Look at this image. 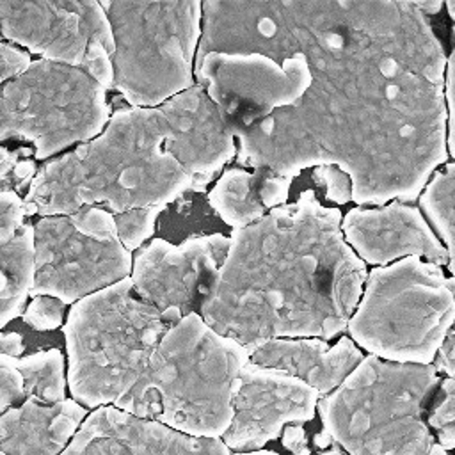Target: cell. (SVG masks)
<instances>
[{
    "label": "cell",
    "instance_id": "obj_8",
    "mask_svg": "<svg viewBox=\"0 0 455 455\" xmlns=\"http://www.w3.org/2000/svg\"><path fill=\"white\" fill-rule=\"evenodd\" d=\"M116 39L114 89L132 107H160L196 85L203 2H101Z\"/></svg>",
    "mask_w": 455,
    "mask_h": 455
},
{
    "label": "cell",
    "instance_id": "obj_26",
    "mask_svg": "<svg viewBox=\"0 0 455 455\" xmlns=\"http://www.w3.org/2000/svg\"><path fill=\"white\" fill-rule=\"evenodd\" d=\"M25 149H7L2 146V156H0V180H2V190H16L20 192L27 185L34 181L39 169H36L34 162L30 158H23Z\"/></svg>",
    "mask_w": 455,
    "mask_h": 455
},
{
    "label": "cell",
    "instance_id": "obj_21",
    "mask_svg": "<svg viewBox=\"0 0 455 455\" xmlns=\"http://www.w3.org/2000/svg\"><path fill=\"white\" fill-rule=\"evenodd\" d=\"M0 325L23 316L36 284V240L34 226L21 229L0 245Z\"/></svg>",
    "mask_w": 455,
    "mask_h": 455
},
{
    "label": "cell",
    "instance_id": "obj_30",
    "mask_svg": "<svg viewBox=\"0 0 455 455\" xmlns=\"http://www.w3.org/2000/svg\"><path fill=\"white\" fill-rule=\"evenodd\" d=\"M313 181L323 190L327 199L338 204L352 201V181L350 176L341 169L334 165L316 167L313 169Z\"/></svg>",
    "mask_w": 455,
    "mask_h": 455
},
{
    "label": "cell",
    "instance_id": "obj_16",
    "mask_svg": "<svg viewBox=\"0 0 455 455\" xmlns=\"http://www.w3.org/2000/svg\"><path fill=\"white\" fill-rule=\"evenodd\" d=\"M347 243L370 265L386 267L409 256L434 265H448V249L414 206L393 201L375 208H352L343 215Z\"/></svg>",
    "mask_w": 455,
    "mask_h": 455
},
{
    "label": "cell",
    "instance_id": "obj_1",
    "mask_svg": "<svg viewBox=\"0 0 455 455\" xmlns=\"http://www.w3.org/2000/svg\"><path fill=\"white\" fill-rule=\"evenodd\" d=\"M212 52L302 53L313 82L235 137L236 162L281 178L334 165L352 201H414L448 160L443 44L416 2H203L196 62Z\"/></svg>",
    "mask_w": 455,
    "mask_h": 455
},
{
    "label": "cell",
    "instance_id": "obj_11",
    "mask_svg": "<svg viewBox=\"0 0 455 455\" xmlns=\"http://www.w3.org/2000/svg\"><path fill=\"white\" fill-rule=\"evenodd\" d=\"M0 27L4 41L114 89L116 39L101 2L0 0Z\"/></svg>",
    "mask_w": 455,
    "mask_h": 455
},
{
    "label": "cell",
    "instance_id": "obj_15",
    "mask_svg": "<svg viewBox=\"0 0 455 455\" xmlns=\"http://www.w3.org/2000/svg\"><path fill=\"white\" fill-rule=\"evenodd\" d=\"M60 455H231L222 439L192 437L107 405L87 414Z\"/></svg>",
    "mask_w": 455,
    "mask_h": 455
},
{
    "label": "cell",
    "instance_id": "obj_12",
    "mask_svg": "<svg viewBox=\"0 0 455 455\" xmlns=\"http://www.w3.org/2000/svg\"><path fill=\"white\" fill-rule=\"evenodd\" d=\"M196 80L236 137L275 110L293 107L313 75L302 53L277 60L265 53L212 52L196 62Z\"/></svg>",
    "mask_w": 455,
    "mask_h": 455
},
{
    "label": "cell",
    "instance_id": "obj_23",
    "mask_svg": "<svg viewBox=\"0 0 455 455\" xmlns=\"http://www.w3.org/2000/svg\"><path fill=\"white\" fill-rule=\"evenodd\" d=\"M421 210L446 243L448 270L455 277V162L435 171L419 196Z\"/></svg>",
    "mask_w": 455,
    "mask_h": 455
},
{
    "label": "cell",
    "instance_id": "obj_28",
    "mask_svg": "<svg viewBox=\"0 0 455 455\" xmlns=\"http://www.w3.org/2000/svg\"><path fill=\"white\" fill-rule=\"evenodd\" d=\"M28 208L16 190L0 192V245L9 242L25 224Z\"/></svg>",
    "mask_w": 455,
    "mask_h": 455
},
{
    "label": "cell",
    "instance_id": "obj_36",
    "mask_svg": "<svg viewBox=\"0 0 455 455\" xmlns=\"http://www.w3.org/2000/svg\"><path fill=\"white\" fill-rule=\"evenodd\" d=\"M416 5H418V9L423 12V14H435V12H439V9L444 5L443 2H439V0H432V2H416Z\"/></svg>",
    "mask_w": 455,
    "mask_h": 455
},
{
    "label": "cell",
    "instance_id": "obj_34",
    "mask_svg": "<svg viewBox=\"0 0 455 455\" xmlns=\"http://www.w3.org/2000/svg\"><path fill=\"white\" fill-rule=\"evenodd\" d=\"M283 444H284L293 455H309V448H307V441H306L304 430H302V427H299V425H290V427L284 428Z\"/></svg>",
    "mask_w": 455,
    "mask_h": 455
},
{
    "label": "cell",
    "instance_id": "obj_13",
    "mask_svg": "<svg viewBox=\"0 0 455 455\" xmlns=\"http://www.w3.org/2000/svg\"><path fill=\"white\" fill-rule=\"evenodd\" d=\"M229 245V236L220 233L190 236L180 243L155 238L133 256L130 279L137 295L172 327L188 315H201Z\"/></svg>",
    "mask_w": 455,
    "mask_h": 455
},
{
    "label": "cell",
    "instance_id": "obj_37",
    "mask_svg": "<svg viewBox=\"0 0 455 455\" xmlns=\"http://www.w3.org/2000/svg\"><path fill=\"white\" fill-rule=\"evenodd\" d=\"M235 455H279V453L270 451V450H256V451H238Z\"/></svg>",
    "mask_w": 455,
    "mask_h": 455
},
{
    "label": "cell",
    "instance_id": "obj_20",
    "mask_svg": "<svg viewBox=\"0 0 455 455\" xmlns=\"http://www.w3.org/2000/svg\"><path fill=\"white\" fill-rule=\"evenodd\" d=\"M272 174L267 167L226 169L208 192V204L229 228H247L270 212L263 203V188Z\"/></svg>",
    "mask_w": 455,
    "mask_h": 455
},
{
    "label": "cell",
    "instance_id": "obj_2",
    "mask_svg": "<svg viewBox=\"0 0 455 455\" xmlns=\"http://www.w3.org/2000/svg\"><path fill=\"white\" fill-rule=\"evenodd\" d=\"M341 212L313 190L233 229L203 320L243 347L277 338L331 339L347 331L368 279Z\"/></svg>",
    "mask_w": 455,
    "mask_h": 455
},
{
    "label": "cell",
    "instance_id": "obj_7",
    "mask_svg": "<svg viewBox=\"0 0 455 455\" xmlns=\"http://www.w3.org/2000/svg\"><path fill=\"white\" fill-rule=\"evenodd\" d=\"M455 323V277L409 256L370 270L347 332L370 355L434 364Z\"/></svg>",
    "mask_w": 455,
    "mask_h": 455
},
{
    "label": "cell",
    "instance_id": "obj_35",
    "mask_svg": "<svg viewBox=\"0 0 455 455\" xmlns=\"http://www.w3.org/2000/svg\"><path fill=\"white\" fill-rule=\"evenodd\" d=\"M0 345H2V354L5 355L20 357V354L23 352V339L16 332H2Z\"/></svg>",
    "mask_w": 455,
    "mask_h": 455
},
{
    "label": "cell",
    "instance_id": "obj_39",
    "mask_svg": "<svg viewBox=\"0 0 455 455\" xmlns=\"http://www.w3.org/2000/svg\"><path fill=\"white\" fill-rule=\"evenodd\" d=\"M320 455H348V453H345V451H343L341 448H338V446H332V448L322 451Z\"/></svg>",
    "mask_w": 455,
    "mask_h": 455
},
{
    "label": "cell",
    "instance_id": "obj_3",
    "mask_svg": "<svg viewBox=\"0 0 455 455\" xmlns=\"http://www.w3.org/2000/svg\"><path fill=\"white\" fill-rule=\"evenodd\" d=\"M197 192L171 142L160 107H121L91 142L48 160L30 183L28 217L69 215L100 206L114 215L171 203Z\"/></svg>",
    "mask_w": 455,
    "mask_h": 455
},
{
    "label": "cell",
    "instance_id": "obj_9",
    "mask_svg": "<svg viewBox=\"0 0 455 455\" xmlns=\"http://www.w3.org/2000/svg\"><path fill=\"white\" fill-rule=\"evenodd\" d=\"M110 117L107 89L78 68L36 59L2 87L0 139L30 142L36 160L91 142Z\"/></svg>",
    "mask_w": 455,
    "mask_h": 455
},
{
    "label": "cell",
    "instance_id": "obj_17",
    "mask_svg": "<svg viewBox=\"0 0 455 455\" xmlns=\"http://www.w3.org/2000/svg\"><path fill=\"white\" fill-rule=\"evenodd\" d=\"M176 156L203 192L212 180L236 156V142L215 103L196 84L192 89L162 105Z\"/></svg>",
    "mask_w": 455,
    "mask_h": 455
},
{
    "label": "cell",
    "instance_id": "obj_31",
    "mask_svg": "<svg viewBox=\"0 0 455 455\" xmlns=\"http://www.w3.org/2000/svg\"><path fill=\"white\" fill-rule=\"evenodd\" d=\"M0 62V80L2 84H7L23 75L32 66L34 60L30 59V53L27 50H21L9 41H2Z\"/></svg>",
    "mask_w": 455,
    "mask_h": 455
},
{
    "label": "cell",
    "instance_id": "obj_22",
    "mask_svg": "<svg viewBox=\"0 0 455 455\" xmlns=\"http://www.w3.org/2000/svg\"><path fill=\"white\" fill-rule=\"evenodd\" d=\"M14 364L23 377L25 400L57 403L66 400L68 377L64 373V355L57 348L14 357Z\"/></svg>",
    "mask_w": 455,
    "mask_h": 455
},
{
    "label": "cell",
    "instance_id": "obj_19",
    "mask_svg": "<svg viewBox=\"0 0 455 455\" xmlns=\"http://www.w3.org/2000/svg\"><path fill=\"white\" fill-rule=\"evenodd\" d=\"M85 418V407L73 398L25 400L0 418V455H60Z\"/></svg>",
    "mask_w": 455,
    "mask_h": 455
},
{
    "label": "cell",
    "instance_id": "obj_32",
    "mask_svg": "<svg viewBox=\"0 0 455 455\" xmlns=\"http://www.w3.org/2000/svg\"><path fill=\"white\" fill-rule=\"evenodd\" d=\"M455 36V28H453ZM446 103H448V151L455 158V46L446 64Z\"/></svg>",
    "mask_w": 455,
    "mask_h": 455
},
{
    "label": "cell",
    "instance_id": "obj_10",
    "mask_svg": "<svg viewBox=\"0 0 455 455\" xmlns=\"http://www.w3.org/2000/svg\"><path fill=\"white\" fill-rule=\"evenodd\" d=\"M36 284L32 297L50 295L76 304L132 275L133 256L123 245L116 215L85 206L69 215L41 217L34 224Z\"/></svg>",
    "mask_w": 455,
    "mask_h": 455
},
{
    "label": "cell",
    "instance_id": "obj_27",
    "mask_svg": "<svg viewBox=\"0 0 455 455\" xmlns=\"http://www.w3.org/2000/svg\"><path fill=\"white\" fill-rule=\"evenodd\" d=\"M64 306L62 300L50 295L32 297L23 313V320L36 331H53L66 322Z\"/></svg>",
    "mask_w": 455,
    "mask_h": 455
},
{
    "label": "cell",
    "instance_id": "obj_4",
    "mask_svg": "<svg viewBox=\"0 0 455 455\" xmlns=\"http://www.w3.org/2000/svg\"><path fill=\"white\" fill-rule=\"evenodd\" d=\"M247 363V347L194 313L165 332L139 382L114 407L192 437L222 439Z\"/></svg>",
    "mask_w": 455,
    "mask_h": 455
},
{
    "label": "cell",
    "instance_id": "obj_38",
    "mask_svg": "<svg viewBox=\"0 0 455 455\" xmlns=\"http://www.w3.org/2000/svg\"><path fill=\"white\" fill-rule=\"evenodd\" d=\"M428 455H448V450H444L439 443H434V446H432Z\"/></svg>",
    "mask_w": 455,
    "mask_h": 455
},
{
    "label": "cell",
    "instance_id": "obj_33",
    "mask_svg": "<svg viewBox=\"0 0 455 455\" xmlns=\"http://www.w3.org/2000/svg\"><path fill=\"white\" fill-rule=\"evenodd\" d=\"M434 366L437 368V371H444L448 377H455V323L446 334L434 361Z\"/></svg>",
    "mask_w": 455,
    "mask_h": 455
},
{
    "label": "cell",
    "instance_id": "obj_6",
    "mask_svg": "<svg viewBox=\"0 0 455 455\" xmlns=\"http://www.w3.org/2000/svg\"><path fill=\"white\" fill-rule=\"evenodd\" d=\"M169 329L130 277L73 304L62 325L73 400L91 409L117 405Z\"/></svg>",
    "mask_w": 455,
    "mask_h": 455
},
{
    "label": "cell",
    "instance_id": "obj_14",
    "mask_svg": "<svg viewBox=\"0 0 455 455\" xmlns=\"http://www.w3.org/2000/svg\"><path fill=\"white\" fill-rule=\"evenodd\" d=\"M320 398L304 380L249 361L236 380L233 421L222 441L229 450H261L277 439L286 425L311 421Z\"/></svg>",
    "mask_w": 455,
    "mask_h": 455
},
{
    "label": "cell",
    "instance_id": "obj_24",
    "mask_svg": "<svg viewBox=\"0 0 455 455\" xmlns=\"http://www.w3.org/2000/svg\"><path fill=\"white\" fill-rule=\"evenodd\" d=\"M427 423L444 450L455 448V377H446L435 389V398L427 412Z\"/></svg>",
    "mask_w": 455,
    "mask_h": 455
},
{
    "label": "cell",
    "instance_id": "obj_29",
    "mask_svg": "<svg viewBox=\"0 0 455 455\" xmlns=\"http://www.w3.org/2000/svg\"><path fill=\"white\" fill-rule=\"evenodd\" d=\"M25 402V386L12 355L0 354V411L2 414Z\"/></svg>",
    "mask_w": 455,
    "mask_h": 455
},
{
    "label": "cell",
    "instance_id": "obj_18",
    "mask_svg": "<svg viewBox=\"0 0 455 455\" xmlns=\"http://www.w3.org/2000/svg\"><path fill=\"white\" fill-rule=\"evenodd\" d=\"M249 361L297 377L318 391L332 393L364 359L350 336L334 345L322 338H277L247 347Z\"/></svg>",
    "mask_w": 455,
    "mask_h": 455
},
{
    "label": "cell",
    "instance_id": "obj_5",
    "mask_svg": "<svg viewBox=\"0 0 455 455\" xmlns=\"http://www.w3.org/2000/svg\"><path fill=\"white\" fill-rule=\"evenodd\" d=\"M434 364L364 355L339 387L318 402L323 432L348 455H428L427 405L439 386Z\"/></svg>",
    "mask_w": 455,
    "mask_h": 455
},
{
    "label": "cell",
    "instance_id": "obj_40",
    "mask_svg": "<svg viewBox=\"0 0 455 455\" xmlns=\"http://www.w3.org/2000/svg\"><path fill=\"white\" fill-rule=\"evenodd\" d=\"M446 9H448V12H450L451 20L455 21V2H448V4H446Z\"/></svg>",
    "mask_w": 455,
    "mask_h": 455
},
{
    "label": "cell",
    "instance_id": "obj_25",
    "mask_svg": "<svg viewBox=\"0 0 455 455\" xmlns=\"http://www.w3.org/2000/svg\"><path fill=\"white\" fill-rule=\"evenodd\" d=\"M167 208L164 206H149V208H137V210H130L116 215L117 233L123 245L130 252L140 249L142 243L153 236L156 219Z\"/></svg>",
    "mask_w": 455,
    "mask_h": 455
}]
</instances>
